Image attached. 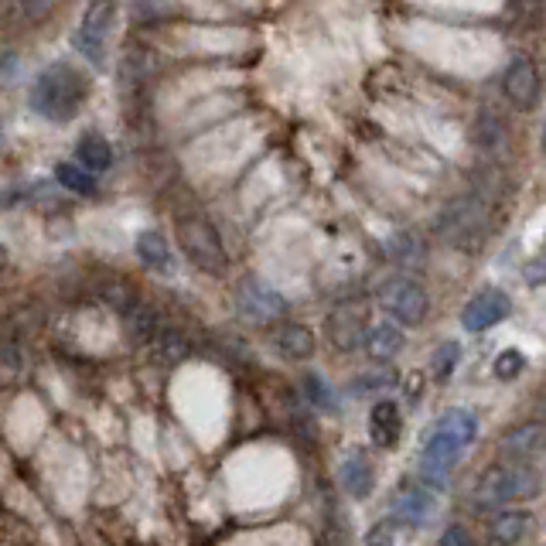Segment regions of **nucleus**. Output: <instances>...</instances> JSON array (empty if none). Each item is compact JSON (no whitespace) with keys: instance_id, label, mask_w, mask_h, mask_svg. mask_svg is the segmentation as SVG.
I'll use <instances>...</instances> for the list:
<instances>
[{"instance_id":"1","label":"nucleus","mask_w":546,"mask_h":546,"mask_svg":"<svg viewBox=\"0 0 546 546\" xmlns=\"http://www.w3.org/2000/svg\"><path fill=\"white\" fill-rule=\"evenodd\" d=\"M89 99V79L76 65L55 62L31 86V110L48 123H69Z\"/></svg>"},{"instance_id":"2","label":"nucleus","mask_w":546,"mask_h":546,"mask_svg":"<svg viewBox=\"0 0 546 546\" xmlns=\"http://www.w3.org/2000/svg\"><path fill=\"white\" fill-rule=\"evenodd\" d=\"M536 492H540V475L526 465H495L478 478L475 488H471L475 506H482V509L533 499Z\"/></svg>"},{"instance_id":"3","label":"nucleus","mask_w":546,"mask_h":546,"mask_svg":"<svg viewBox=\"0 0 546 546\" xmlns=\"http://www.w3.org/2000/svg\"><path fill=\"white\" fill-rule=\"evenodd\" d=\"M175 233H178L181 253H185L188 263H195L198 270L215 273V277L229 270V253L226 246H222V236L215 233V226L205 215H181Z\"/></svg>"},{"instance_id":"4","label":"nucleus","mask_w":546,"mask_h":546,"mask_svg":"<svg viewBox=\"0 0 546 546\" xmlns=\"http://www.w3.org/2000/svg\"><path fill=\"white\" fill-rule=\"evenodd\" d=\"M478 437V420L471 410H448L441 420H437V427L430 430L427 437V448H424V458L437 461V465H454V461L461 458L471 441Z\"/></svg>"},{"instance_id":"5","label":"nucleus","mask_w":546,"mask_h":546,"mask_svg":"<svg viewBox=\"0 0 546 546\" xmlns=\"http://www.w3.org/2000/svg\"><path fill=\"white\" fill-rule=\"evenodd\" d=\"M113 24H117V0H86V11L76 28V48L96 65L106 62Z\"/></svg>"},{"instance_id":"6","label":"nucleus","mask_w":546,"mask_h":546,"mask_svg":"<svg viewBox=\"0 0 546 546\" xmlns=\"http://www.w3.org/2000/svg\"><path fill=\"white\" fill-rule=\"evenodd\" d=\"M376 301H379V308L390 314L393 321H400V325H420V321L427 318V311H430L427 291L420 284H413L410 277L386 280V284L379 287Z\"/></svg>"},{"instance_id":"7","label":"nucleus","mask_w":546,"mask_h":546,"mask_svg":"<svg viewBox=\"0 0 546 546\" xmlns=\"http://www.w3.org/2000/svg\"><path fill=\"white\" fill-rule=\"evenodd\" d=\"M236 308L246 321H256V325H270V321L284 318L287 314V297L280 291H273L270 284L256 277H246L236 291Z\"/></svg>"},{"instance_id":"8","label":"nucleus","mask_w":546,"mask_h":546,"mask_svg":"<svg viewBox=\"0 0 546 546\" xmlns=\"http://www.w3.org/2000/svg\"><path fill=\"white\" fill-rule=\"evenodd\" d=\"M437 229L454 246H475L485 236V205L478 198H461L437 219Z\"/></svg>"},{"instance_id":"9","label":"nucleus","mask_w":546,"mask_h":546,"mask_svg":"<svg viewBox=\"0 0 546 546\" xmlns=\"http://www.w3.org/2000/svg\"><path fill=\"white\" fill-rule=\"evenodd\" d=\"M366 328H369V311L359 308V304H338L325 318L328 342H332L338 352L359 349L362 338H366Z\"/></svg>"},{"instance_id":"10","label":"nucleus","mask_w":546,"mask_h":546,"mask_svg":"<svg viewBox=\"0 0 546 546\" xmlns=\"http://www.w3.org/2000/svg\"><path fill=\"white\" fill-rule=\"evenodd\" d=\"M509 311H512L509 294L495 291V287H485V291H478L465 304V311H461V325H465V332H485V328L506 321Z\"/></svg>"},{"instance_id":"11","label":"nucleus","mask_w":546,"mask_h":546,"mask_svg":"<svg viewBox=\"0 0 546 546\" xmlns=\"http://www.w3.org/2000/svg\"><path fill=\"white\" fill-rule=\"evenodd\" d=\"M502 89H506L509 103L519 110H533L536 99H540V72L526 55H512L506 65V76H502Z\"/></svg>"},{"instance_id":"12","label":"nucleus","mask_w":546,"mask_h":546,"mask_svg":"<svg viewBox=\"0 0 546 546\" xmlns=\"http://www.w3.org/2000/svg\"><path fill=\"white\" fill-rule=\"evenodd\" d=\"M393 512L400 523L424 526L437 516V495L430 485H400L393 492Z\"/></svg>"},{"instance_id":"13","label":"nucleus","mask_w":546,"mask_h":546,"mask_svg":"<svg viewBox=\"0 0 546 546\" xmlns=\"http://www.w3.org/2000/svg\"><path fill=\"white\" fill-rule=\"evenodd\" d=\"M270 345L277 349V355L291 362L311 359L314 355V335L308 325H297V321H280L277 328L270 332Z\"/></svg>"},{"instance_id":"14","label":"nucleus","mask_w":546,"mask_h":546,"mask_svg":"<svg viewBox=\"0 0 546 546\" xmlns=\"http://www.w3.org/2000/svg\"><path fill=\"white\" fill-rule=\"evenodd\" d=\"M403 345H407V335L400 332V321H379V325L366 328V338H362V349H366V355L372 362H390L393 355L403 352Z\"/></svg>"},{"instance_id":"15","label":"nucleus","mask_w":546,"mask_h":546,"mask_svg":"<svg viewBox=\"0 0 546 546\" xmlns=\"http://www.w3.org/2000/svg\"><path fill=\"white\" fill-rule=\"evenodd\" d=\"M403 434V413L396 403L383 400L376 403L369 413V437L376 448H396V441H400Z\"/></svg>"},{"instance_id":"16","label":"nucleus","mask_w":546,"mask_h":546,"mask_svg":"<svg viewBox=\"0 0 546 546\" xmlns=\"http://www.w3.org/2000/svg\"><path fill=\"white\" fill-rule=\"evenodd\" d=\"M137 256H140V263H144L147 270L161 273V277H171V273L178 270L168 239H164L161 233H154V229H147V233L137 236Z\"/></svg>"},{"instance_id":"17","label":"nucleus","mask_w":546,"mask_h":546,"mask_svg":"<svg viewBox=\"0 0 546 546\" xmlns=\"http://www.w3.org/2000/svg\"><path fill=\"white\" fill-rule=\"evenodd\" d=\"M536 529V516L533 512H523V509H506L492 519L488 526V536L492 543H523L529 533Z\"/></svg>"},{"instance_id":"18","label":"nucleus","mask_w":546,"mask_h":546,"mask_svg":"<svg viewBox=\"0 0 546 546\" xmlns=\"http://www.w3.org/2000/svg\"><path fill=\"white\" fill-rule=\"evenodd\" d=\"M546 448V427L536 424V420H529V424H519L512 427L506 437H502V454H509V458H533L536 451Z\"/></svg>"},{"instance_id":"19","label":"nucleus","mask_w":546,"mask_h":546,"mask_svg":"<svg viewBox=\"0 0 546 546\" xmlns=\"http://www.w3.org/2000/svg\"><path fill=\"white\" fill-rule=\"evenodd\" d=\"M338 478H342V488L352 495V499H366V495L372 492V485H376V471H372L369 458L362 451H352L349 458L342 461Z\"/></svg>"},{"instance_id":"20","label":"nucleus","mask_w":546,"mask_h":546,"mask_svg":"<svg viewBox=\"0 0 546 546\" xmlns=\"http://www.w3.org/2000/svg\"><path fill=\"white\" fill-rule=\"evenodd\" d=\"M144 342H147V349H151L154 359H161V362H181V359H188V352H192L175 328H164V325H157Z\"/></svg>"},{"instance_id":"21","label":"nucleus","mask_w":546,"mask_h":546,"mask_svg":"<svg viewBox=\"0 0 546 546\" xmlns=\"http://www.w3.org/2000/svg\"><path fill=\"white\" fill-rule=\"evenodd\" d=\"M386 256H390L393 263H400V267H413V263L424 260V239L417 233H410V229L393 233L390 243H386Z\"/></svg>"},{"instance_id":"22","label":"nucleus","mask_w":546,"mask_h":546,"mask_svg":"<svg viewBox=\"0 0 546 546\" xmlns=\"http://www.w3.org/2000/svg\"><path fill=\"white\" fill-rule=\"evenodd\" d=\"M76 157H79V164L82 168H89L96 175V171H106L113 164V151H110V144H106L103 137H96V134H86L79 140V147H76Z\"/></svg>"},{"instance_id":"23","label":"nucleus","mask_w":546,"mask_h":546,"mask_svg":"<svg viewBox=\"0 0 546 546\" xmlns=\"http://www.w3.org/2000/svg\"><path fill=\"white\" fill-rule=\"evenodd\" d=\"M55 178H59V185H62V188H69V192H76V195H93V192H96L93 171L82 168V164L62 161L59 168H55Z\"/></svg>"},{"instance_id":"24","label":"nucleus","mask_w":546,"mask_h":546,"mask_svg":"<svg viewBox=\"0 0 546 546\" xmlns=\"http://www.w3.org/2000/svg\"><path fill=\"white\" fill-rule=\"evenodd\" d=\"M492 369H495V376H499V379H516L519 372L526 369V355L519 349H502Z\"/></svg>"},{"instance_id":"25","label":"nucleus","mask_w":546,"mask_h":546,"mask_svg":"<svg viewBox=\"0 0 546 546\" xmlns=\"http://www.w3.org/2000/svg\"><path fill=\"white\" fill-rule=\"evenodd\" d=\"M304 393H308V400H311L318 410H332V407H335V393L328 390V383H325V379H321V376H314V372H311L308 379H304Z\"/></svg>"},{"instance_id":"26","label":"nucleus","mask_w":546,"mask_h":546,"mask_svg":"<svg viewBox=\"0 0 546 546\" xmlns=\"http://www.w3.org/2000/svg\"><path fill=\"white\" fill-rule=\"evenodd\" d=\"M458 359H461V349L454 342H444L441 349L434 352V376L437 379H448L454 369H458Z\"/></svg>"},{"instance_id":"27","label":"nucleus","mask_w":546,"mask_h":546,"mask_svg":"<svg viewBox=\"0 0 546 546\" xmlns=\"http://www.w3.org/2000/svg\"><path fill=\"white\" fill-rule=\"evenodd\" d=\"M396 383V372H372V376H359L352 383V396H362L369 390H386V386Z\"/></svg>"},{"instance_id":"28","label":"nucleus","mask_w":546,"mask_h":546,"mask_svg":"<svg viewBox=\"0 0 546 546\" xmlns=\"http://www.w3.org/2000/svg\"><path fill=\"white\" fill-rule=\"evenodd\" d=\"M523 277H526V284H529V287H546V250H543L540 256H533V260L526 263Z\"/></svg>"},{"instance_id":"29","label":"nucleus","mask_w":546,"mask_h":546,"mask_svg":"<svg viewBox=\"0 0 546 546\" xmlns=\"http://www.w3.org/2000/svg\"><path fill=\"white\" fill-rule=\"evenodd\" d=\"M55 4H59V0H21V11L28 21H41L55 11Z\"/></svg>"},{"instance_id":"30","label":"nucleus","mask_w":546,"mask_h":546,"mask_svg":"<svg viewBox=\"0 0 546 546\" xmlns=\"http://www.w3.org/2000/svg\"><path fill=\"white\" fill-rule=\"evenodd\" d=\"M396 526V519H386V523H379V529H372V533L366 536L369 543H396V540H403V529H393Z\"/></svg>"},{"instance_id":"31","label":"nucleus","mask_w":546,"mask_h":546,"mask_svg":"<svg viewBox=\"0 0 546 546\" xmlns=\"http://www.w3.org/2000/svg\"><path fill=\"white\" fill-rule=\"evenodd\" d=\"M441 543L448 546V543H471V536L465 533V529H448V533L441 536Z\"/></svg>"},{"instance_id":"32","label":"nucleus","mask_w":546,"mask_h":546,"mask_svg":"<svg viewBox=\"0 0 546 546\" xmlns=\"http://www.w3.org/2000/svg\"><path fill=\"white\" fill-rule=\"evenodd\" d=\"M18 4H21V0H0V14H11Z\"/></svg>"},{"instance_id":"33","label":"nucleus","mask_w":546,"mask_h":546,"mask_svg":"<svg viewBox=\"0 0 546 546\" xmlns=\"http://www.w3.org/2000/svg\"><path fill=\"white\" fill-rule=\"evenodd\" d=\"M4 267H7V246L0 243V270H4Z\"/></svg>"},{"instance_id":"34","label":"nucleus","mask_w":546,"mask_h":546,"mask_svg":"<svg viewBox=\"0 0 546 546\" xmlns=\"http://www.w3.org/2000/svg\"><path fill=\"white\" fill-rule=\"evenodd\" d=\"M543 140H546V134H543Z\"/></svg>"}]
</instances>
